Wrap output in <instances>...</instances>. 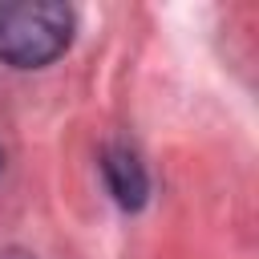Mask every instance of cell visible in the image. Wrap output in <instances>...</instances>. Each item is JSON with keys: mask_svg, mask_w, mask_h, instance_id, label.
Instances as JSON below:
<instances>
[{"mask_svg": "<svg viewBox=\"0 0 259 259\" xmlns=\"http://www.w3.org/2000/svg\"><path fill=\"white\" fill-rule=\"evenodd\" d=\"M101 174H105V186H109V194L117 198V206H125V210L146 206L150 178H146V166L138 162V154H134L130 146H121V142L105 146V154H101Z\"/></svg>", "mask_w": 259, "mask_h": 259, "instance_id": "2", "label": "cell"}, {"mask_svg": "<svg viewBox=\"0 0 259 259\" xmlns=\"http://www.w3.org/2000/svg\"><path fill=\"white\" fill-rule=\"evenodd\" d=\"M0 166H4V158H0Z\"/></svg>", "mask_w": 259, "mask_h": 259, "instance_id": "3", "label": "cell"}, {"mask_svg": "<svg viewBox=\"0 0 259 259\" xmlns=\"http://www.w3.org/2000/svg\"><path fill=\"white\" fill-rule=\"evenodd\" d=\"M73 40V8L57 0L0 4V61L12 69H40Z\"/></svg>", "mask_w": 259, "mask_h": 259, "instance_id": "1", "label": "cell"}]
</instances>
